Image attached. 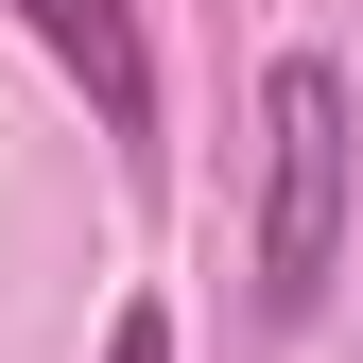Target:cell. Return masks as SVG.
I'll return each mask as SVG.
<instances>
[{"mask_svg": "<svg viewBox=\"0 0 363 363\" xmlns=\"http://www.w3.org/2000/svg\"><path fill=\"white\" fill-rule=\"evenodd\" d=\"M346 173H363V104L329 52H277L259 69V294L311 311L346 259Z\"/></svg>", "mask_w": 363, "mask_h": 363, "instance_id": "6da1fadb", "label": "cell"}, {"mask_svg": "<svg viewBox=\"0 0 363 363\" xmlns=\"http://www.w3.org/2000/svg\"><path fill=\"white\" fill-rule=\"evenodd\" d=\"M18 35L86 86L104 139H156V52H139V0H18Z\"/></svg>", "mask_w": 363, "mask_h": 363, "instance_id": "7a4b0ae2", "label": "cell"}, {"mask_svg": "<svg viewBox=\"0 0 363 363\" xmlns=\"http://www.w3.org/2000/svg\"><path fill=\"white\" fill-rule=\"evenodd\" d=\"M104 363H173V311H121V329H104Z\"/></svg>", "mask_w": 363, "mask_h": 363, "instance_id": "3957f363", "label": "cell"}]
</instances>
